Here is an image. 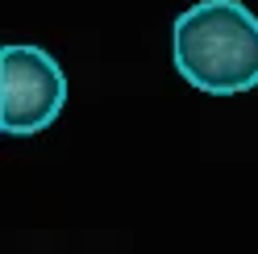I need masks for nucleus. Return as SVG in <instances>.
Listing matches in <instances>:
<instances>
[{
	"mask_svg": "<svg viewBox=\"0 0 258 254\" xmlns=\"http://www.w3.org/2000/svg\"><path fill=\"white\" fill-rule=\"evenodd\" d=\"M67 108V75L42 46L9 42L0 50V130L9 138L42 134Z\"/></svg>",
	"mask_w": 258,
	"mask_h": 254,
	"instance_id": "obj_2",
	"label": "nucleus"
},
{
	"mask_svg": "<svg viewBox=\"0 0 258 254\" xmlns=\"http://www.w3.org/2000/svg\"><path fill=\"white\" fill-rule=\"evenodd\" d=\"M171 58L204 96H241L258 88V17L241 0H200L175 17Z\"/></svg>",
	"mask_w": 258,
	"mask_h": 254,
	"instance_id": "obj_1",
	"label": "nucleus"
}]
</instances>
